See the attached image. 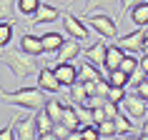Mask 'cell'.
Masks as SVG:
<instances>
[{
    "label": "cell",
    "instance_id": "16",
    "mask_svg": "<svg viewBox=\"0 0 148 140\" xmlns=\"http://www.w3.org/2000/svg\"><path fill=\"white\" fill-rule=\"evenodd\" d=\"M86 100H88L86 83H83V80H75V83L68 88V103H73V105H83Z\"/></svg>",
    "mask_w": 148,
    "mask_h": 140
},
{
    "label": "cell",
    "instance_id": "2",
    "mask_svg": "<svg viewBox=\"0 0 148 140\" xmlns=\"http://www.w3.org/2000/svg\"><path fill=\"white\" fill-rule=\"evenodd\" d=\"M45 90L40 85H28V88H18L13 93L0 90V103H8L15 108H25V110H40L45 108Z\"/></svg>",
    "mask_w": 148,
    "mask_h": 140
},
{
    "label": "cell",
    "instance_id": "28",
    "mask_svg": "<svg viewBox=\"0 0 148 140\" xmlns=\"http://www.w3.org/2000/svg\"><path fill=\"white\" fill-rule=\"evenodd\" d=\"M98 130H101V138H113L116 135V120L113 118H106L98 123Z\"/></svg>",
    "mask_w": 148,
    "mask_h": 140
},
{
    "label": "cell",
    "instance_id": "3",
    "mask_svg": "<svg viewBox=\"0 0 148 140\" xmlns=\"http://www.w3.org/2000/svg\"><path fill=\"white\" fill-rule=\"evenodd\" d=\"M86 23L90 25V30H95L101 38H106V40H113V38L118 35V23H116V18L108 15V13H103V10L88 13V15H86Z\"/></svg>",
    "mask_w": 148,
    "mask_h": 140
},
{
    "label": "cell",
    "instance_id": "7",
    "mask_svg": "<svg viewBox=\"0 0 148 140\" xmlns=\"http://www.w3.org/2000/svg\"><path fill=\"white\" fill-rule=\"evenodd\" d=\"M106 50H108L106 38H98V40H93L88 48H83V58H86V60H90L95 68H101L103 75H106Z\"/></svg>",
    "mask_w": 148,
    "mask_h": 140
},
{
    "label": "cell",
    "instance_id": "33",
    "mask_svg": "<svg viewBox=\"0 0 148 140\" xmlns=\"http://www.w3.org/2000/svg\"><path fill=\"white\" fill-rule=\"evenodd\" d=\"M136 93H138L140 98H146V100H148V78H146V80H140L138 85H136Z\"/></svg>",
    "mask_w": 148,
    "mask_h": 140
},
{
    "label": "cell",
    "instance_id": "23",
    "mask_svg": "<svg viewBox=\"0 0 148 140\" xmlns=\"http://www.w3.org/2000/svg\"><path fill=\"white\" fill-rule=\"evenodd\" d=\"M121 0H86V13H95V10H118V15H121V5H118Z\"/></svg>",
    "mask_w": 148,
    "mask_h": 140
},
{
    "label": "cell",
    "instance_id": "20",
    "mask_svg": "<svg viewBox=\"0 0 148 140\" xmlns=\"http://www.w3.org/2000/svg\"><path fill=\"white\" fill-rule=\"evenodd\" d=\"M60 123L65 125L70 133L80 128V118H78V110H75V105H73V103H68V105H65V110H63V120H60Z\"/></svg>",
    "mask_w": 148,
    "mask_h": 140
},
{
    "label": "cell",
    "instance_id": "24",
    "mask_svg": "<svg viewBox=\"0 0 148 140\" xmlns=\"http://www.w3.org/2000/svg\"><path fill=\"white\" fill-rule=\"evenodd\" d=\"M106 78H108L110 85H121V88H128V85H131V75H128V73H123L121 68L108 70V73H106Z\"/></svg>",
    "mask_w": 148,
    "mask_h": 140
},
{
    "label": "cell",
    "instance_id": "8",
    "mask_svg": "<svg viewBox=\"0 0 148 140\" xmlns=\"http://www.w3.org/2000/svg\"><path fill=\"white\" fill-rule=\"evenodd\" d=\"M38 85L43 88L45 93H53V95L63 90V83L58 80L55 70H53V68H45V65H43V68L38 70Z\"/></svg>",
    "mask_w": 148,
    "mask_h": 140
},
{
    "label": "cell",
    "instance_id": "25",
    "mask_svg": "<svg viewBox=\"0 0 148 140\" xmlns=\"http://www.w3.org/2000/svg\"><path fill=\"white\" fill-rule=\"evenodd\" d=\"M63 110H65V105H63L58 98H50V100H45V113L53 118L55 123H60V120H63Z\"/></svg>",
    "mask_w": 148,
    "mask_h": 140
},
{
    "label": "cell",
    "instance_id": "6",
    "mask_svg": "<svg viewBox=\"0 0 148 140\" xmlns=\"http://www.w3.org/2000/svg\"><path fill=\"white\" fill-rule=\"evenodd\" d=\"M15 135H18V140H35L38 138V110H28L25 118L18 115Z\"/></svg>",
    "mask_w": 148,
    "mask_h": 140
},
{
    "label": "cell",
    "instance_id": "9",
    "mask_svg": "<svg viewBox=\"0 0 148 140\" xmlns=\"http://www.w3.org/2000/svg\"><path fill=\"white\" fill-rule=\"evenodd\" d=\"M80 50H83V48H80V40H75V38L63 40L60 50L55 53V63H73L80 55Z\"/></svg>",
    "mask_w": 148,
    "mask_h": 140
},
{
    "label": "cell",
    "instance_id": "36",
    "mask_svg": "<svg viewBox=\"0 0 148 140\" xmlns=\"http://www.w3.org/2000/svg\"><path fill=\"white\" fill-rule=\"evenodd\" d=\"M140 55H148V33H146V38H143V45H140Z\"/></svg>",
    "mask_w": 148,
    "mask_h": 140
},
{
    "label": "cell",
    "instance_id": "32",
    "mask_svg": "<svg viewBox=\"0 0 148 140\" xmlns=\"http://www.w3.org/2000/svg\"><path fill=\"white\" fill-rule=\"evenodd\" d=\"M80 138H101V130H98V125H83V128H80Z\"/></svg>",
    "mask_w": 148,
    "mask_h": 140
},
{
    "label": "cell",
    "instance_id": "14",
    "mask_svg": "<svg viewBox=\"0 0 148 140\" xmlns=\"http://www.w3.org/2000/svg\"><path fill=\"white\" fill-rule=\"evenodd\" d=\"M128 15H131V20L138 25V28H146V25H148V0L136 3V5L128 10Z\"/></svg>",
    "mask_w": 148,
    "mask_h": 140
},
{
    "label": "cell",
    "instance_id": "1",
    "mask_svg": "<svg viewBox=\"0 0 148 140\" xmlns=\"http://www.w3.org/2000/svg\"><path fill=\"white\" fill-rule=\"evenodd\" d=\"M0 65H5V68L13 73V78L18 80V83H23L25 78H30V75H38V58H33V55H28L23 50V48H5V50H0Z\"/></svg>",
    "mask_w": 148,
    "mask_h": 140
},
{
    "label": "cell",
    "instance_id": "11",
    "mask_svg": "<svg viewBox=\"0 0 148 140\" xmlns=\"http://www.w3.org/2000/svg\"><path fill=\"white\" fill-rule=\"evenodd\" d=\"M18 45L23 48L28 55H33V58H40V55L45 53V50H43V40H40L38 35H33V33H23V35L18 38Z\"/></svg>",
    "mask_w": 148,
    "mask_h": 140
},
{
    "label": "cell",
    "instance_id": "10",
    "mask_svg": "<svg viewBox=\"0 0 148 140\" xmlns=\"http://www.w3.org/2000/svg\"><path fill=\"white\" fill-rule=\"evenodd\" d=\"M63 13L55 5H50V3H40V8H38V13L30 18V23L28 25H43V23H55L58 18H60Z\"/></svg>",
    "mask_w": 148,
    "mask_h": 140
},
{
    "label": "cell",
    "instance_id": "15",
    "mask_svg": "<svg viewBox=\"0 0 148 140\" xmlns=\"http://www.w3.org/2000/svg\"><path fill=\"white\" fill-rule=\"evenodd\" d=\"M40 40H43V50H45L48 55H55L58 50H60V45H63L65 38H63L60 33H43Z\"/></svg>",
    "mask_w": 148,
    "mask_h": 140
},
{
    "label": "cell",
    "instance_id": "13",
    "mask_svg": "<svg viewBox=\"0 0 148 140\" xmlns=\"http://www.w3.org/2000/svg\"><path fill=\"white\" fill-rule=\"evenodd\" d=\"M53 70H55V75H58V80L63 83V88H70L78 80V68L73 63H55Z\"/></svg>",
    "mask_w": 148,
    "mask_h": 140
},
{
    "label": "cell",
    "instance_id": "31",
    "mask_svg": "<svg viewBox=\"0 0 148 140\" xmlns=\"http://www.w3.org/2000/svg\"><path fill=\"white\" fill-rule=\"evenodd\" d=\"M110 103H121L125 98V88H121V85H110L108 88V95H106Z\"/></svg>",
    "mask_w": 148,
    "mask_h": 140
},
{
    "label": "cell",
    "instance_id": "12",
    "mask_svg": "<svg viewBox=\"0 0 148 140\" xmlns=\"http://www.w3.org/2000/svg\"><path fill=\"white\" fill-rule=\"evenodd\" d=\"M143 38H146V30H133L123 38H118V45L123 48L125 53H140V45H143Z\"/></svg>",
    "mask_w": 148,
    "mask_h": 140
},
{
    "label": "cell",
    "instance_id": "29",
    "mask_svg": "<svg viewBox=\"0 0 148 140\" xmlns=\"http://www.w3.org/2000/svg\"><path fill=\"white\" fill-rule=\"evenodd\" d=\"M15 0H0V20H13Z\"/></svg>",
    "mask_w": 148,
    "mask_h": 140
},
{
    "label": "cell",
    "instance_id": "22",
    "mask_svg": "<svg viewBox=\"0 0 148 140\" xmlns=\"http://www.w3.org/2000/svg\"><path fill=\"white\" fill-rule=\"evenodd\" d=\"M103 73H101V68H95L90 60H86V63H80L78 65V80H83V83H88V80H98Z\"/></svg>",
    "mask_w": 148,
    "mask_h": 140
},
{
    "label": "cell",
    "instance_id": "19",
    "mask_svg": "<svg viewBox=\"0 0 148 140\" xmlns=\"http://www.w3.org/2000/svg\"><path fill=\"white\" fill-rule=\"evenodd\" d=\"M116 120V135H133V123H131V115L125 113L123 108H118V115L113 118Z\"/></svg>",
    "mask_w": 148,
    "mask_h": 140
},
{
    "label": "cell",
    "instance_id": "37",
    "mask_svg": "<svg viewBox=\"0 0 148 140\" xmlns=\"http://www.w3.org/2000/svg\"><path fill=\"white\" fill-rule=\"evenodd\" d=\"M138 135H140V138H148V120H143V130H140Z\"/></svg>",
    "mask_w": 148,
    "mask_h": 140
},
{
    "label": "cell",
    "instance_id": "30",
    "mask_svg": "<svg viewBox=\"0 0 148 140\" xmlns=\"http://www.w3.org/2000/svg\"><path fill=\"white\" fill-rule=\"evenodd\" d=\"M15 123H18V115H13V118H10V123L0 130V140H18V135H15Z\"/></svg>",
    "mask_w": 148,
    "mask_h": 140
},
{
    "label": "cell",
    "instance_id": "26",
    "mask_svg": "<svg viewBox=\"0 0 148 140\" xmlns=\"http://www.w3.org/2000/svg\"><path fill=\"white\" fill-rule=\"evenodd\" d=\"M13 43V20H0V50Z\"/></svg>",
    "mask_w": 148,
    "mask_h": 140
},
{
    "label": "cell",
    "instance_id": "34",
    "mask_svg": "<svg viewBox=\"0 0 148 140\" xmlns=\"http://www.w3.org/2000/svg\"><path fill=\"white\" fill-rule=\"evenodd\" d=\"M136 3H140V0H121V15H125V13H128Z\"/></svg>",
    "mask_w": 148,
    "mask_h": 140
},
{
    "label": "cell",
    "instance_id": "27",
    "mask_svg": "<svg viewBox=\"0 0 148 140\" xmlns=\"http://www.w3.org/2000/svg\"><path fill=\"white\" fill-rule=\"evenodd\" d=\"M138 65H140V58H136V53H123V60H121V65H118V68L131 75V73H136V70H138Z\"/></svg>",
    "mask_w": 148,
    "mask_h": 140
},
{
    "label": "cell",
    "instance_id": "18",
    "mask_svg": "<svg viewBox=\"0 0 148 140\" xmlns=\"http://www.w3.org/2000/svg\"><path fill=\"white\" fill-rule=\"evenodd\" d=\"M53 125L55 120L45 113V108L38 110V138H53Z\"/></svg>",
    "mask_w": 148,
    "mask_h": 140
},
{
    "label": "cell",
    "instance_id": "35",
    "mask_svg": "<svg viewBox=\"0 0 148 140\" xmlns=\"http://www.w3.org/2000/svg\"><path fill=\"white\" fill-rule=\"evenodd\" d=\"M140 68H143V73L148 75V55H140Z\"/></svg>",
    "mask_w": 148,
    "mask_h": 140
},
{
    "label": "cell",
    "instance_id": "17",
    "mask_svg": "<svg viewBox=\"0 0 148 140\" xmlns=\"http://www.w3.org/2000/svg\"><path fill=\"white\" fill-rule=\"evenodd\" d=\"M123 48L118 45V43H113V45H108V50H106V73L108 70H116L118 65H121V60H123Z\"/></svg>",
    "mask_w": 148,
    "mask_h": 140
},
{
    "label": "cell",
    "instance_id": "4",
    "mask_svg": "<svg viewBox=\"0 0 148 140\" xmlns=\"http://www.w3.org/2000/svg\"><path fill=\"white\" fill-rule=\"evenodd\" d=\"M118 108H123L133 120H146L148 118V100L140 98L138 93H128L123 100L118 103Z\"/></svg>",
    "mask_w": 148,
    "mask_h": 140
},
{
    "label": "cell",
    "instance_id": "5",
    "mask_svg": "<svg viewBox=\"0 0 148 140\" xmlns=\"http://www.w3.org/2000/svg\"><path fill=\"white\" fill-rule=\"evenodd\" d=\"M63 28L68 30L70 38H75V40H90V25L86 23V20H80V18H75L73 13H63Z\"/></svg>",
    "mask_w": 148,
    "mask_h": 140
},
{
    "label": "cell",
    "instance_id": "21",
    "mask_svg": "<svg viewBox=\"0 0 148 140\" xmlns=\"http://www.w3.org/2000/svg\"><path fill=\"white\" fill-rule=\"evenodd\" d=\"M40 3H43V0H15V13L20 18H33L38 13Z\"/></svg>",
    "mask_w": 148,
    "mask_h": 140
}]
</instances>
